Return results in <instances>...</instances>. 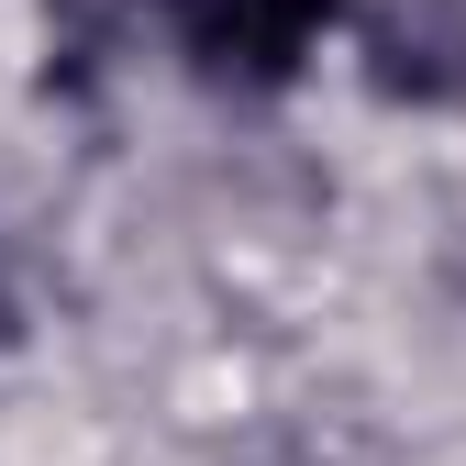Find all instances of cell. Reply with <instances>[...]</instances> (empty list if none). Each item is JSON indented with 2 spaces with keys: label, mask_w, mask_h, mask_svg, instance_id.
Masks as SVG:
<instances>
[{
  "label": "cell",
  "mask_w": 466,
  "mask_h": 466,
  "mask_svg": "<svg viewBox=\"0 0 466 466\" xmlns=\"http://www.w3.org/2000/svg\"><path fill=\"white\" fill-rule=\"evenodd\" d=\"M344 0H167V34L211 89H289Z\"/></svg>",
  "instance_id": "obj_1"
},
{
  "label": "cell",
  "mask_w": 466,
  "mask_h": 466,
  "mask_svg": "<svg viewBox=\"0 0 466 466\" xmlns=\"http://www.w3.org/2000/svg\"><path fill=\"white\" fill-rule=\"evenodd\" d=\"M356 56L389 100H466V0H367Z\"/></svg>",
  "instance_id": "obj_2"
},
{
  "label": "cell",
  "mask_w": 466,
  "mask_h": 466,
  "mask_svg": "<svg viewBox=\"0 0 466 466\" xmlns=\"http://www.w3.org/2000/svg\"><path fill=\"white\" fill-rule=\"evenodd\" d=\"M0 344H12V278H0Z\"/></svg>",
  "instance_id": "obj_3"
}]
</instances>
